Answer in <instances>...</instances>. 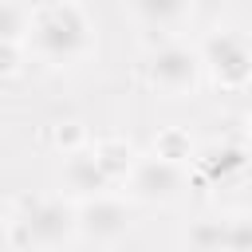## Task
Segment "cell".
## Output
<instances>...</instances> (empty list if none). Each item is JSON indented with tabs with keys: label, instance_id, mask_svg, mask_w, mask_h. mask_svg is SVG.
I'll list each match as a JSON object with an SVG mask.
<instances>
[{
	"label": "cell",
	"instance_id": "6da1fadb",
	"mask_svg": "<svg viewBox=\"0 0 252 252\" xmlns=\"http://www.w3.org/2000/svg\"><path fill=\"white\" fill-rule=\"evenodd\" d=\"M28 35L47 63H75L91 47V20L75 0H59L28 24Z\"/></svg>",
	"mask_w": 252,
	"mask_h": 252
},
{
	"label": "cell",
	"instance_id": "7a4b0ae2",
	"mask_svg": "<svg viewBox=\"0 0 252 252\" xmlns=\"http://www.w3.org/2000/svg\"><path fill=\"white\" fill-rule=\"evenodd\" d=\"M16 232L28 248L35 252H51V248H63L79 228H75V209L59 197H39L32 205H24L20 220H16Z\"/></svg>",
	"mask_w": 252,
	"mask_h": 252
},
{
	"label": "cell",
	"instance_id": "3957f363",
	"mask_svg": "<svg viewBox=\"0 0 252 252\" xmlns=\"http://www.w3.org/2000/svg\"><path fill=\"white\" fill-rule=\"evenodd\" d=\"M201 63L213 71V79L228 91L252 83V39L244 32H232V28H220L209 35L205 51H201Z\"/></svg>",
	"mask_w": 252,
	"mask_h": 252
},
{
	"label": "cell",
	"instance_id": "277c9868",
	"mask_svg": "<svg viewBox=\"0 0 252 252\" xmlns=\"http://www.w3.org/2000/svg\"><path fill=\"white\" fill-rule=\"evenodd\" d=\"M146 75H150V83H154L158 91H165V94H185V91L197 87L201 55H197L193 47H185V43H165V47H158V51L150 55Z\"/></svg>",
	"mask_w": 252,
	"mask_h": 252
},
{
	"label": "cell",
	"instance_id": "5b68a950",
	"mask_svg": "<svg viewBox=\"0 0 252 252\" xmlns=\"http://www.w3.org/2000/svg\"><path fill=\"white\" fill-rule=\"evenodd\" d=\"M130 189L142 201H173L185 189V169H181V161H169L158 154L142 158L130 165Z\"/></svg>",
	"mask_w": 252,
	"mask_h": 252
},
{
	"label": "cell",
	"instance_id": "8992f818",
	"mask_svg": "<svg viewBox=\"0 0 252 252\" xmlns=\"http://www.w3.org/2000/svg\"><path fill=\"white\" fill-rule=\"evenodd\" d=\"M75 228L87 236V240H94V244H110V240H118V236H126V228H130V209L118 201V197H87L83 201V209L75 213Z\"/></svg>",
	"mask_w": 252,
	"mask_h": 252
},
{
	"label": "cell",
	"instance_id": "52a82bcc",
	"mask_svg": "<svg viewBox=\"0 0 252 252\" xmlns=\"http://www.w3.org/2000/svg\"><path fill=\"white\" fill-rule=\"evenodd\" d=\"M63 185L79 197H98L110 185V177H106V169L98 165V158L91 150H71L67 161H63Z\"/></svg>",
	"mask_w": 252,
	"mask_h": 252
},
{
	"label": "cell",
	"instance_id": "ba28073f",
	"mask_svg": "<svg viewBox=\"0 0 252 252\" xmlns=\"http://www.w3.org/2000/svg\"><path fill=\"white\" fill-rule=\"evenodd\" d=\"M134 12L150 28H177L189 12V0H134Z\"/></svg>",
	"mask_w": 252,
	"mask_h": 252
},
{
	"label": "cell",
	"instance_id": "9c48e42d",
	"mask_svg": "<svg viewBox=\"0 0 252 252\" xmlns=\"http://www.w3.org/2000/svg\"><path fill=\"white\" fill-rule=\"evenodd\" d=\"M91 154L98 158V165L106 169V177H110V181L126 177V173H130V165H134V150H130L126 142H118V138H106V142H98Z\"/></svg>",
	"mask_w": 252,
	"mask_h": 252
},
{
	"label": "cell",
	"instance_id": "30bf717a",
	"mask_svg": "<svg viewBox=\"0 0 252 252\" xmlns=\"http://www.w3.org/2000/svg\"><path fill=\"white\" fill-rule=\"evenodd\" d=\"M224 244H228V220H220V217H205L189 228L193 252H224Z\"/></svg>",
	"mask_w": 252,
	"mask_h": 252
},
{
	"label": "cell",
	"instance_id": "8fae6325",
	"mask_svg": "<svg viewBox=\"0 0 252 252\" xmlns=\"http://www.w3.org/2000/svg\"><path fill=\"white\" fill-rule=\"evenodd\" d=\"M154 154L158 158H169V161H185L189 154H193V142H189V134H181V130H161L158 138H154Z\"/></svg>",
	"mask_w": 252,
	"mask_h": 252
},
{
	"label": "cell",
	"instance_id": "7c38bea8",
	"mask_svg": "<svg viewBox=\"0 0 252 252\" xmlns=\"http://www.w3.org/2000/svg\"><path fill=\"white\" fill-rule=\"evenodd\" d=\"M224 252H252V213L228 217V244Z\"/></svg>",
	"mask_w": 252,
	"mask_h": 252
},
{
	"label": "cell",
	"instance_id": "4fadbf2b",
	"mask_svg": "<svg viewBox=\"0 0 252 252\" xmlns=\"http://www.w3.org/2000/svg\"><path fill=\"white\" fill-rule=\"evenodd\" d=\"M24 32H28V16L16 4L0 0V39H20Z\"/></svg>",
	"mask_w": 252,
	"mask_h": 252
},
{
	"label": "cell",
	"instance_id": "5bb4252c",
	"mask_svg": "<svg viewBox=\"0 0 252 252\" xmlns=\"http://www.w3.org/2000/svg\"><path fill=\"white\" fill-rule=\"evenodd\" d=\"M240 165H244V154H240V150H213V154L205 158V169H209L213 177H217V173L224 177L228 169H240Z\"/></svg>",
	"mask_w": 252,
	"mask_h": 252
},
{
	"label": "cell",
	"instance_id": "9a60e30c",
	"mask_svg": "<svg viewBox=\"0 0 252 252\" xmlns=\"http://www.w3.org/2000/svg\"><path fill=\"white\" fill-rule=\"evenodd\" d=\"M20 71V39H0V75Z\"/></svg>",
	"mask_w": 252,
	"mask_h": 252
},
{
	"label": "cell",
	"instance_id": "2e32d148",
	"mask_svg": "<svg viewBox=\"0 0 252 252\" xmlns=\"http://www.w3.org/2000/svg\"><path fill=\"white\" fill-rule=\"evenodd\" d=\"M0 244H4V224H0Z\"/></svg>",
	"mask_w": 252,
	"mask_h": 252
},
{
	"label": "cell",
	"instance_id": "e0dca14e",
	"mask_svg": "<svg viewBox=\"0 0 252 252\" xmlns=\"http://www.w3.org/2000/svg\"><path fill=\"white\" fill-rule=\"evenodd\" d=\"M248 122H252V118H248Z\"/></svg>",
	"mask_w": 252,
	"mask_h": 252
}]
</instances>
